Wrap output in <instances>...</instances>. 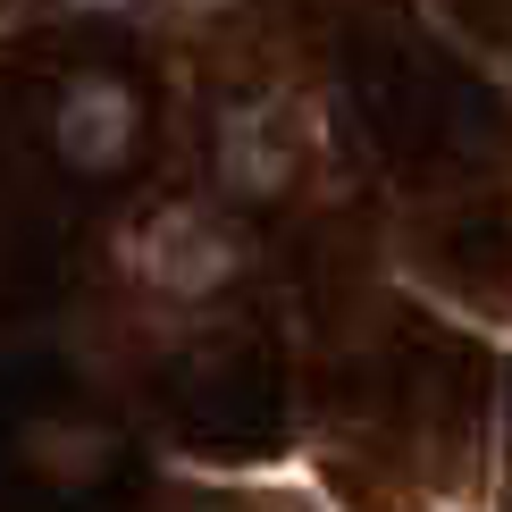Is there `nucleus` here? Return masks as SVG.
<instances>
[{
    "instance_id": "nucleus-1",
    "label": "nucleus",
    "mask_w": 512,
    "mask_h": 512,
    "mask_svg": "<svg viewBox=\"0 0 512 512\" xmlns=\"http://www.w3.org/2000/svg\"><path fill=\"white\" fill-rule=\"evenodd\" d=\"M143 143V101L126 76H76L51 110V152L76 177H118Z\"/></svg>"
},
{
    "instance_id": "nucleus-2",
    "label": "nucleus",
    "mask_w": 512,
    "mask_h": 512,
    "mask_svg": "<svg viewBox=\"0 0 512 512\" xmlns=\"http://www.w3.org/2000/svg\"><path fill=\"white\" fill-rule=\"evenodd\" d=\"M84 9H118V0H84Z\"/></svg>"
}]
</instances>
